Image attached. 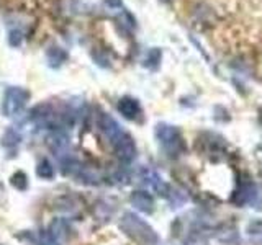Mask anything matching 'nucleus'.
Returning <instances> with one entry per match:
<instances>
[{
	"label": "nucleus",
	"instance_id": "nucleus-6",
	"mask_svg": "<svg viewBox=\"0 0 262 245\" xmlns=\"http://www.w3.org/2000/svg\"><path fill=\"white\" fill-rule=\"evenodd\" d=\"M254 196H256V186H254V183L249 178H243L237 183L234 194L231 196V203L237 204V206H244V204H248L254 200Z\"/></svg>",
	"mask_w": 262,
	"mask_h": 245
},
{
	"label": "nucleus",
	"instance_id": "nucleus-2",
	"mask_svg": "<svg viewBox=\"0 0 262 245\" xmlns=\"http://www.w3.org/2000/svg\"><path fill=\"white\" fill-rule=\"evenodd\" d=\"M156 139L161 145V149L166 152L169 157L176 159L185 151V141L180 134L179 128L167 125V122H159L156 126Z\"/></svg>",
	"mask_w": 262,
	"mask_h": 245
},
{
	"label": "nucleus",
	"instance_id": "nucleus-5",
	"mask_svg": "<svg viewBox=\"0 0 262 245\" xmlns=\"http://www.w3.org/2000/svg\"><path fill=\"white\" fill-rule=\"evenodd\" d=\"M117 108L123 118H126L129 121H138L143 114L141 103L133 96H121L120 102L117 105Z\"/></svg>",
	"mask_w": 262,
	"mask_h": 245
},
{
	"label": "nucleus",
	"instance_id": "nucleus-9",
	"mask_svg": "<svg viewBox=\"0 0 262 245\" xmlns=\"http://www.w3.org/2000/svg\"><path fill=\"white\" fill-rule=\"evenodd\" d=\"M161 59H162L161 49L159 47H151L149 51H147L146 57H144L143 65H144V67H147V69H151V70H156V69L159 67Z\"/></svg>",
	"mask_w": 262,
	"mask_h": 245
},
{
	"label": "nucleus",
	"instance_id": "nucleus-13",
	"mask_svg": "<svg viewBox=\"0 0 262 245\" xmlns=\"http://www.w3.org/2000/svg\"><path fill=\"white\" fill-rule=\"evenodd\" d=\"M10 182H12V185L16 188V190H25V188H27V185H28L27 175H25L23 172H16V174L10 178Z\"/></svg>",
	"mask_w": 262,
	"mask_h": 245
},
{
	"label": "nucleus",
	"instance_id": "nucleus-8",
	"mask_svg": "<svg viewBox=\"0 0 262 245\" xmlns=\"http://www.w3.org/2000/svg\"><path fill=\"white\" fill-rule=\"evenodd\" d=\"M69 59V53L64 47L53 44L48 47L46 51V62L51 69H59L61 65Z\"/></svg>",
	"mask_w": 262,
	"mask_h": 245
},
{
	"label": "nucleus",
	"instance_id": "nucleus-14",
	"mask_svg": "<svg viewBox=\"0 0 262 245\" xmlns=\"http://www.w3.org/2000/svg\"><path fill=\"white\" fill-rule=\"evenodd\" d=\"M103 4L108 10H121V8H125L121 0H103Z\"/></svg>",
	"mask_w": 262,
	"mask_h": 245
},
{
	"label": "nucleus",
	"instance_id": "nucleus-1",
	"mask_svg": "<svg viewBox=\"0 0 262 245\" xmlns=\"http://www.w3.org/2000/svg\"><path fill=\"white\" fill-rule=\"evenodd\" d=\"M121 229L131 239H135L141 245H159V237L154 229L133 212H126L121 219Z\"/></svg>",
	"mask_w": 262,
	"mask_h": 245
},
{
	"label": "nucleus",
	"instance_id": "nucleus-4",
	"mask_svg": "<svg viewBox=\"0 0 262 245\" xmlns=\"http://www.w3.org/2000/svg\"><path fill=\"white\" fill-rule=\"evenodd\" d=\"M112 147L115 151V155L123 160V162H131L136 157V144L128 133L120 134L115 141L112 142Z\"/></svg>",
	"mask_w": 262,
	"mask_h": 245
},
{
	"label": "nucleus",
	"instance_id": "nucleus-11",
	"mask_svg": "<svg viewBox=\"0 0 262 245\" xmlns=\"http://www.w3.org/2000/svg\"><path fill=\"white\" fill-rule=\"evenodd\" d=\"M21 141V136L18 131H15L13 128H8L4 134V145H8V147H15L18 145V142Z\"/></svg>",
	"mask_w": 262,
	"mask_h": 245
},
{
	"label": "nucleus",
	"instance_id": "nucleus-7",
	"mask_svg": "<svg viewBox=\"0 0 262 245\" xmlns=\"http://www.w3.org/2000/svg\"><path fill=\"white\" fill-rule=\"evenodd\" d=\"M129 201L136 209H139L141 212H146V214H151V212L154 211V200L147 191H143V190L133 191Z\"/></svg>",
	"mask_w": 262,
	"mask_h": 245
},
{
	"label": "nucleus",
	"instance_id": "nucleus-15",
	"mask_svg": "<svg viewBox=\"0 0 262 245\" xmlns=\"http://www.w3.org/2000/svg\"><path fill=\"white\" fill-rule=\"evenodd\" d=\"M161 2H164V4H169V2H172V0H161Z\"/></svg>",
	"mask_w": 262,
	"mask_h": 245
},
{
	"label": "nucleus",
	"instance_id": "nucleus-3",
	"mask_svg": "<svg viewBox=\"0 0 262 245\" xmlns=\"http://www.w3.org/2000/svg\"><path fill=\"white\" fill-rule=\"evenodd\" d=\"M30 100V92L23 87H8L2 98V114L15 116L20 113Z\"/></svg>",
	"mask_w": 262,
	"mask_h": 245
},
{
	"label": "nucleus",
	"instance_id": "nucleus-12",
	"mask_svg": "<svg viewBox=\"0 0 262 245\" xmlns=\"http://www.w3.org/2000/svg\"><path fill=\"white\" fill-rule=\"evenodd\" d=\"M23 38H25V33L18 28H12L10 31H8V44H10L12 47L21 46Z\"/></svg>",
	"mask_w": 262,
	"mask_h": 245
},
{
	"label": "nucleus",
	"instance_id": "nucleus-10",
	"mask_svg": "<svg viewBox=\"0 0 262 245\" xmlns=\"http://www.w3.org/2000/svg\"><path fill=\"white\" fill-rule=\"evenodd\" d=\"M36 174L39 178H45V180H51L54 177V168L51 165V162L48 159H41L38 162V167H36Z\"/></svg>",
	"mask_w": 262,
	"mask_h": 245
}]
</instances>
